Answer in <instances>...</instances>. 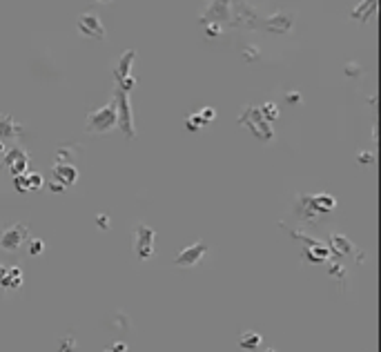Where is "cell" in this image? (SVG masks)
I'll list each match as a JSON object with an SVG mask.
<instances>
[{
    "mask_svg": "<svg viewBox=\"0 0 381 352\" xmlns=\"http://www.w3.org/2000/svg\"><path fill=\"white\" fill-rule=\"evenodd\" d=\"M134 58H136V51L134 49H127L125 54L118 58V63L112 67L114 71V80H116V85L118 83H123V80L130 76V69H132V63H134Z\"/></svg>",
    "mask_w": 381,
    "mask_h": 352,
    "instance_id": "cell-14",
    "label": "cell"
},
{
    "mask_svg": "<svg viewBox=\"0 0 381 352\" xmlns=\"http://www.w3.org/2000/svg\"><path fill=\"white\" fill-rule=\"evenodd\" d=\"M230 9H232V2L227 0H214L205 7V11L201 13L198 22L201 25H207V22H216V25L225 27L227 20H230Z\"/></svg>",
    "mask_w": 381,
    "mask_h": 352,
    "instance_id": "cell-6",
    "label": "cell"
},
{
    "mask_svg": "<svg viewBox=\"0 0 381 352\" xmlns=\"http://www.w3.org/2000/svg\"><path fill=\"white\" fill-rule=\"evenodd\" d=\"M96 223H98V227H101V230H107V227H109V216H107V214H98Z\"/></svg>",
    "mask_w": 381,
    "mask_h": 352,
    "instance_id": "cell-31",
    "label": "cell"
},
{
    "mask_svg": "<svg viewBox=\"0 0 381 352\" xmlns=\"http://www.w3.org/2000/svg\"><path fill=\"white\" fill-rule=\"evenodd\" d=\"M259 25V13L252 4L247 2H232L230 9V20H227L225 27H232V29H256Z\"/></svg>",
    "mask_w": 381,
    "mask_h": 352,
    "instance_id": "cell-3",
    "label": "cell"
},
{
    "mask_svg": "<svg viewBox=\"0 0 381 352\" xmlns=\"http://www.w3.org/2000/svg\"><path fill=\"white\" fill-rule=\"evenodd\" d=\"M207 252V243H203V241H196L194 245L185 247V250H181L179 254H176V261L174 263L179 265V268H192V265H196L198 261H201V256Z\"/></svg>",
    "mask_w": 381,
    "mask_h": 352,
    "instance_id": "cell-11",
    "label": "cell"
},
{
    "mask_svg": "<svg viewBox=\"0 0 381 352\" xmlns=\"http://www.w3.org/2000/svg\"><path fill=\"white\" fill-rule=\"evenodd\" d=\"M116 87H118V89H121V92H125V94H130V92H132V89H134V87H136V78H134V76H127V78H125V80H123V83H118V85H116Z\"/></svg>",
    "mask_w": 381,
    "mask_h": 352,
    "instance_id": "cell-25",
    "label": "cell"
},
{
    "mask_svg": "<svg viewBox=\"0 0 381 352\" xmlns=\"http://www.w3.org/2000/svg\"><path fill=\"white\" fill-rule=\"evenodd\" d=\"M377 7H379L377 0H373V2H359L355 11L350 13V18H355V20H359V22H364V25H366V22H368V18L373 16Z\"/></svg>",
    "mask_w": 381,
    "mask_h": 352,
    "instance_id": "cell-18",
    "label": "cell"
},
{
    "mask_svg": "<svg viewBox=\"0 0 381 352\" xmlns=\"http://www.w3.org/2000/svg\"><path fill=\"white\" fill-rule=\"evenodd\" d=\"M312 198V205H314V210H317L319 214H330L332 210L337 207V198L335 196H330V194H314Z\"/></svg>",
    "mask_w": 381,
    "mask_h": 352,
    "instance_id": "cell-17",
    "label": "cell"
},
{
    "mask_svg": "<svg viewBox=\"0 0 381 352\" xmlns=\"http://www.w3.org/2000/svg\"><path fill=\"white\" fill-rule=\"evenodd\" d=\"M4 277H7V268H2V265H0V281H2Z\"/></svg>",
    "mask_w": 381,
    "mask_h": 352,
    "instance_id": "cell-36",
    "label": "cell"
},
{
    "mask_svg": "<svg viewBox=\"0 0 381 352\" xmlns=\"http://www.w3.org/2000/svg\"><path fill=\"white\" fill-rule=\"evenodd\" d=\"M20 132H22V127L18 125V123L13 121L11 116H4V114H0V141L13 139V136H18Z\"/></svg>",
    "mask_w": 381,
    "mask_h": 352,
    "instance_id": "cell-16",
    "label": "cell"
},
{
    "mask_svg": "<svg viewBox=\"0 0 381 352\" xmlns=\"http://www.w3.org/2000/svg\"><path fill=\"white\" fill-rule=\"evenodd\" d=\"M42 250H45V243H42L40 239H31L29 241V254L31 256H38Z\"/></svg>",
    "mask_w": 381,
    "mask_h": 352,
    "instance_id": "cell-28",
    "label": "cell"
},
{
    "mask_svg": "<svg viewBox=\"0 0 381 352\" xmlns=\"http://www.w3.org/2000/svg\"><path fill=\"white\" fill-rule=\"evenodd\" d=\"M303 256H310L312 263H323V261L330 259V250H328V245H314V247H308L306 252H303Z\"/></svg>",
    "mask_w": 381,
    "mask_h": 352,
    "instance_id": "cell-19",
    "label": "cell"
},
{
    "mask_svg": "<svg viewBox=\"0 0 381 352\" xmlns=\"http://www.w3.org/2000/svg\"><path fill=\"white\" fill-rule=\"evenodd\" d=\"M328 250H330V254L335 256V259H344V256L352 254L355 252V245L350 243V239H346L344 234H330V243H328Z\"/></svg>",
    "mask_w": 381,
    "mask_h": 352,
    "instance_id": "cell-13",
    "label": "cell"
},
{
    "mask_svg": "<svg viewBox=\"0 0 381 352\" xmlns=\"http://www.w3.org/2000/svg\"><path fill=\"white\" fill-rule=\"evenodd\" d=\"M373 161H375V156L370 154V152H361V154H359V163L361 165H370Z\"/></svg>",
    "mask_w": 381,
    "mask_h": 352,
    "instance_id": "cell-32",
    "label": "cell"
},
{
    "mask_svg": "<svg viewBox=\"0 0 381 352\" xmlns=\"http://www.w3.org/2000/svg\"><path fill=\"white\" fill-rule=\"evenodd\" d=\"M203 125H205V121H203V118H201V114H198V112H196V114H192V116H188V118H185V127H188L190 132H198Z\"/></svg>",
    "mask_w": 381,
    "mask_h": 352,
    "instance_id": "cell-23",
    "label": "cell"
},
{
    "mask_svg": "<svg viewBox=\"0 0 381 352\" xmlns=\"http://www.w3.org/2000/svg\"><path fill=\"white\" fill-rule=\"evenodd\" d=\"M330 277L335 279V281H344V279L348 277L346 265H341L339 261H337V263H332V265H330Z\"/></svg>",
    "mask_w": 381,
    "mask_h": 352,
    "instance_id": "cell-24",
    "label": "cell"
},
{
    "mask_svg": "<svg viewBox=\"0 0 381 352\" xmlns=\"http://www.w3.org/2000/svg\"><path fill=\"white\" fill-rule=\"evenodd\" d=\"M27 236H29V227H27V223H16V225L7 227V230L0 234V250L18 252L20 250V245L25 243Z\"/></svg>",
    "mask_w": 381,
    "mask_h": 352,
    "instance_id": "cell-5",
    "label": "cell"
},
{
    "mask_svg": "<svg viewBox=\"0 0 381 352\" xmlns=\"http://www.w3.org/2000/svg\"><path fill=\"white\" fill-rule=\"evenodd\" d=\"M116 127V109L114 105H105L96 112H89L87 114V132L89 134H107Z\"/></svg>",
    "mask_w": 381,
    "mask_h": 352,
    "instance_id": "cell-4",
    "label": "cell"
},
{
    "mask_svg": "<svg viewBox=\"0 0 381 352\" xmlns=\"http://www.w3.org/2000/svg\"><path fill=\"white\" fill-rule=\"evenodd\" d=\"M4 285V288H11V290H18L22 285V272H20V268H9L7 270V277L0 281Z\"/></svg>",
    "mask_w": 381,
    "mask_h": 352,
    "instance_id": "cell-20",
    "label": "cell"
},
{
    "mask_svg": "<svg viewBox=\"0 0 381 352\" xmlns=\"http://www.w3.org/2000/svg\"><path fill=\"white\" fill-rule=\"evenodd\" d=\"M221 34H223V27L221 25H216V22H207V25H205V36L216 38V36H221Z\"/></svg>",
    "mask_w": 381,
    "mask_h": 352,
    "instance_id": "cell-26",
    "label": "cell"
},
{
    "mask_svg": "<svg viewBox=\"0 0 381 352\" xmlns=\"http://www.w3.org/2000/svg\"><path fill=\"white\" fill-rule=\"evenodd\" d=\"M134 234H136V256H139L141 261L150 259V256L154 254V236H156V232L152 230V227L139 223Z\"/></svg>",
    "mask_w": 381,
    "mask_h": 352,
    "instance_id": "cell-9",
    "label": "cell"
},
{
    "mask_svg": "<svg viewBox=\"0 0 381 352\" xmlns=\"http://www.w3.org/2000/svg\"><path fill=\"white\" fill-rule=\"evenodd\" d=\"M107 352H109V350H107Z\"/></svg>",
    "mask_w": 381,
    "mask_h": 352,
    "instance_id": "cell-37",
    "label": "cell"
},
{
    "mask_svg": "<svg viewBox=\"0 0 381 352\" xmlns=\"http://www.w3.org/2000/svg\"><path fill=\"white\" fill-rule=\"evenodd\" d=\"M294 216L301 223H306V225H319L326 218L323 214H319L314 210L310 196H297V201H294Z\"/></svg>",
    "mask_w": 381,
    "mask_h": 352,
    "instance_id": "cell-8",
    "label": "cell"
},
{
    "mask_svg": "<svg viewBox=\"0 0 381 352\" xmlns=\"http://www.w3.org/2000/svg\"><path fill=\"white\" fill-rule=\"evenodd\" d=\"M78 34L87 38H96V40H105V27L101 18L96 13H80L78 16Z\"/></svg>",
    "mask_w": 381,
    "mask_h": 352,
    "instance_id": "cell-10",
    "label": "cell"
},
{
    "mask_svg": "<svg viewBox=\"0 0 381 352\" xmlns=\"http://www.w3.org/2000/svg\"><path fill=\"white\" fill-rule=\"evenodd\" d=\"M4 163H7V168L11 170L13 176H20V174H25L27 163H29V156H27L20 147H13V150L4 152Z\"/></svg>",
    "mask_w": 381,
    "mask_h": 352,
    "instance_id": "cell-12",
    "label": "cell"
},
{
    "mask_svg": "<svg viewBox=\"0 0 381 352\" xmlns=\"http://www.w3.org/2000/svg\"><path fill=\"white\" fill-rule=\"evenodd\" d=\"M27 183H29V189L42 187V176L40 174H27Z\"/></svg>",
    "mask_w": 381,
    "mask_h": 352,
    "instance_id": "cell-29",
    "label": "cell"
},
{
    "mask_svg": "<svg viewBox=\"0 0 381 352\" xmlns=\"http://www.w3.org/2000/svg\"><path fill=\"white\" fill-rule=\"evenodd\" d=\"M49 187H51V192H65V187L60 183H51Z\"/></svg>",
    "mask_w": 381,
    "mask_h": 352,
    "instance_id": "cell-35",
    "label": "cell"
},
{
    "mask_svg": "<svg viewBox=\"0 0 381 352\" xmlns=\"http://www.w3.org/2000/svg\"><path fill=\"white\" fill-rule=\"evenodd\" d=\"M294 18L297 16L290 11H274L272 16L261 20V27L268 31H274V34H290L294 27Z\"/></svg>",
    "mask_w": 381,
    "mask_h": 352,
    "instance_id": "cell-7",
    "label": "cell"
},
{
    "mask_svg": "<svg viewBox=\"0 0 381 352\" xmlns=\"http://www.w3.org/2000/svg\"><path fill=\"white\" fill-rule=\"evenodd\" d=\"M109 352H127V346L125 344H114L112 348H109Z\"/></svg>",
    "mask_w": 381,
    "mask_h": 352,
    "instance_id": "cell-34",
    "label": "cell"
},
{
    "mask_svg": "<svg viewBox=\"0 0 381 352\" xmlns=\"http://www.w3.org/2000/svg\"><path fill=\"white\" fill-rule=\"evenodd\" d=\"M261 344V335H256V332H243V335L239 337V348L243 350H256Z\"/></svg>",
    "mask_w": 381,
    "mask_h": 352,
    "instance_id": "cell-21",
    "label": "cell"
},
{
    "mask_svg": "<svg viewBox=\"0 0 381 352\" xmlns=\"http://www.w3.org/2000/svg\"><path fill=\"white\" fill-rule=\"evenodd\" d=\"M285 98H288V103H301V94H297V92H288L285 94Z\"/></svg>",
    "mask_w": 381,
    "mask_h": 352,
    "instance_id": "cell-33",
    "label": "cell"
},
{
    "mask_svg": "<svg viewBox=\"0 0 381 352\" xmlns=\"http://www.w3.org/2000/svg\"><path fill=\"white\" fill-rule=\"evenodd\" d=\"M13 185H16L18 192H27V189H29V183H27V176L25 174L13 176Z\"/></svg>",
    "mask_w": 381,
    "mask_h": 352,
    "instance_id": "cell-27",
    "label": "cell"
},
{
    "mask_svg": "<svg viewBox=\"0 0 381 352\" xmlns=\"http://www.w3.org/2000/svg\"><path fill=\"white\" fill-rule=\"evenodd\" d=\"M54 178L60 180L63 187H69V185H74L76 178H78V170H76L74 165H69V163L54 165Z\"/></svg>",
    "mask_w": 381,
    "mask_h": 352,
    "instance_id": "cell-15",
    "label": "cell"
},
{
    "mask_svg": "<svg viewBox=\"0 0 381 352\" xmlns=\"http://www.w3.org/2000/svg\"><path fill=\"white\" fill-rule=\"evenodd\" d=\"M198 114H201V118H203L205 123H212V121H214V116H216V112H214L212 107H203Z\"/></svg>",
    "mask_w": 381,
    "mask_h": 352,
    "instance_id": "cell-30",
    "label": "cell"
},
{
    "mask_svg": "<svg viewBox=\"0 0 381 352\" xmlns=\"http://www.w3.org/2000/svg\"><path fill=\"white\" fill-rule=\"evenodd\" d=\"M114 109H116V127L123 132L127 141L136 139L134 130V118H132V107H130V94L121 92L118 87H114Z\"/></svg>",
    "mask_w": 381,
    "mask_h": 352,
    "instance_id": "cell-1",
    "label": "cell"
},
{
    "mask_svg": "<svg viewBox=\"0 0 381 352\" xmlns=\"http://www.w3.org/2000/svg\"><path fill=\"white\" fill-rule=\"evenodd\" d=\"M259 112H261V116H263L268 123H272L274 118L279 116V107L274 105V103H265V105H261V107H259Z\"/></svg>",
    "mask_w": 381,
    "mask_h": 352,
    "instance_id": "cell-22",
    "label": "cell"
},
{
    "mask_svg": "<svg viewBox=\"0 0 381 352\" xmlns=\"http://www.w3.org/2000/svg\"><path fill=\"white\" fill-rule=\"evenodd\" d=\"M239 123L241 125H245V127H250V132L256 136L259 141H272L274 139V132H272V127H270V123L265 121L263 116H261V112H259V107H254V105H247L245 109H243V114L239 116Z\"/></svg>",
    "mask_w": 381,
    "mask_h": 352,
    "instance_id": "cell-2",
    "label": "cell"
}]
</instances>
